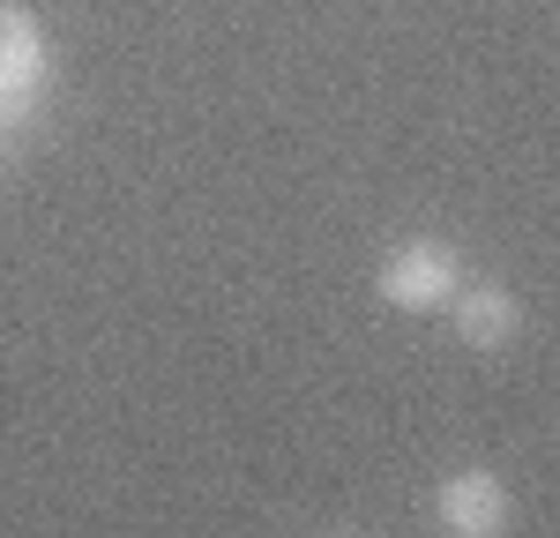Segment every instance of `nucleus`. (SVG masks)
Wrapping results in <instances>:
<instances>
[{
  "instance_id": "nucleus-4",
  "label": "nucleus",
  "mask_w": 560,
  "mask_h": 538,
  "mask_svg": "<svg viewBox=\"0 0 560 538\" xmlns=\"http://www.w3.org/2000/svg\"><path fill=\"white\" fill-rule=\"evenodd\" d=\"M448 314H456V337H464L471 352H509L516 329H523L516 292H501V284H456Z\"/></svg>"
},
{
  "instance_id": "nucleus-1",
  "label": "nucleus",
  "mask_w": 560,
  "mask_h": 538,
  "mask_svg": "<svg viewBox=\"0 0 560 538\" xmlns=\"http://www.w3.org/2000/svg\"><path fill=\"white\" fill-rule=\"evenodd\" d=\"M374 284H382V307L396 314H441L456 300V284H464V262H456L448 239H404Z\"/></svg>"
},
{
  "instance_id": "nucleus-2",
  "label": "nucleus",
  "mask_w": 560,
  "mask_h": 538,
  "mask_svg": "<svg viewBox=\"0 0 560 538\" xmlns=\"http://www.w3.org/2000/svg\"><path fill=\"white\" fill-rule=\"evenodd\" d=\"M45 23L23 8V0H0V120H23L45 90Z\"/></svg>"
},
{
  "instance_id": "nucleus-3",
  "label": "nucleus",
  "mask_w": 560,
  "mask_h": 538,
  "mask_svg": "<svg viewBox=\"0 0 560 538\" xmlns=\"http://www.w3.org/2000/svg\"><path fill=\"white\" fill-rule=\"evenodd\" d=\"M433 524L456 538H501L516 524V493L501 487V471H448L441 487H433Z\"/></svg>"
}]
</instances>
